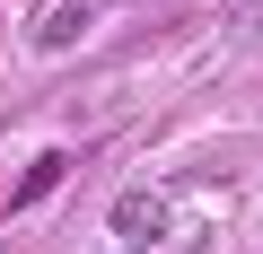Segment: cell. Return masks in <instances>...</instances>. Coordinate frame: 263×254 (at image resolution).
<instances>
[{
  "instance_id": "6da1fadb",
  "label": "cell",
  "mask_w": 263,
  "mask_h": 254,
  "mask_svg": "<svg viewBox=\"0 0 263 254\" xmlns=\"http://www.w3.org/2000/svg\"><path fill=\"white\" fill-rule=\"evenodd\" d=\"M105 228H114L123 254H158V237H167V202H158V193H114Z\"/></svg>"
},
{
  "instance_id": "3957f363",
  "label": "cell",
  "mask_w": 263,
  "mask_h": 254,
  "mask_svg": "<svg viewBox=\"0 0 263 254\" xmlns=\"http://www.w3.org/2000/svg\"><path fill=\"white\" fill-rule=\"evenodd\" d=\"M53 184H62V149H53V158H35V167H27L18 184H9V210H35V202H44Z\"/></svg>"
},
{
  "instance_id": "7a4b0ae2",
  "label": "cell",
  "mask_w": 263,
  "mask_h": 254,
  "mask_svg": "<svg viewBox=\"0 0 263 254\" xmlns=\"http://www.w3.org/2000/svg\"><path fill=\"white\" fill-rule=\"evenodd\" d=\"M88 9H97V0H62V9L35 27V44H44V53H70V44L88 35Z\"/></svg>"
}]
</instances>
